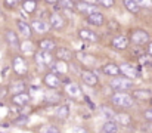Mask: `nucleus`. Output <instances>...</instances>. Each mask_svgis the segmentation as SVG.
<instances>
[{"label": "nucleus", "mask_w": 152, "mask_h": 133, "mask_svg": "<svg viewBox=\"0 0 152 133\" xmlns=\"http://www.w3.org/2000/svg\"><path fill=\"white\" fill-rule=\"evenodd\" d=\"M0 96H1V86H0Z\"/></svg>", "instance_id": "8fccbe9b"}, {"label": "nucleus", "mask_w": 152, "mask_h": 133, "mask_svg": "<svg viewBox=\"0 0 152 133\" xmlns=\"http://www.w3.org/2000/svg\"><path fill=\"white\" fill-rule=\"evenodd\" d=\"M68 115H69V107H68L66 104H61V105H58V107L55 108V117H56L58 120L64 121V120L68 118Z\"/></svg>", "instance_id": "a878e982"}, {"label": "nucleus", "mask_w": 152, "mask_h": 133, "mask_svg": "<svg viewBox=\"0 0 152 133\" xmlns=\"http://www.w3.org/2000/svg\"><path fill=\"white\" fill-rule=\"evenodd\" d=\"M111 31H114V28H115V31L117 30H120V25H118V22L117 21H114V19H111V21H106V24H105Z\"/></svg>", "instance_id": "58836bf2"}, {"label": "nucleus", "mask_w": 152, "mask_h": 133, "mask_svg": "<svg viewBox=\"0 0 152 133\" xmlns=\"http://www.w3.org/2000/svg\"><path fill=\"white\" fill-rule=\"evenodd\" d=\"M65 93H66V96H69L72 99H77V98L83 96V90L80 87V85L75 83V82H69V80L65 83Z\"/></svg>", "instance_id": "6ab92c4d"}, {"label": "nucleus", "mask_w": 152, "mask_h": 133, "mask_svg": "<svg viewBox=\"0 0 152 133\" xmlns=\"http://www.w3.org/2000/svg\"><path fill=\"white\" fill-rule=\"evenodd\" d=\"M132 96L134 101H149L152 98V92L148 89H136L132 92Z\"/></svg>", "instance_id": "393cba45"}, {"label": "nucleus", "mask_w": 152, "mask_h": 133, "mask_svg": "<svg viewBox=\"0 0 152 133\" xmlns=\"http://www.w3.org/2000/svg\"><path fill=\"white\" fill-rule=\"evenodd\" d=\"M78 62L83 65H87V67H93L96 62V58L89 53H78Z\"/></svg>", "instance_id": "7c9ffc66"}, {"label": "nucleus", "mask_w": 152, "mask_h": 133, "mask_svg": "<svg viewBox=\"0 0 152 133\" xmlns=\"http://www.w3.org/2000/svg\"><path fill=\"white\" fill-rule=\"evenodd\" d=\"M69 133H89V130L84 127H72V130Z\"/></svg>", "instance_id": "79ce46f5"}, {"label": "nucleus", "mask_w": 152, "mask_h": 133, "mask_svg": "<svg viewBox=\"0 0 152 133\" xmlns=\"http://www.w3.org/2000/svg\"><path fill=\"white\" fill-rule=\"evenodd\" d=\"M53 55H55V59L64 61V62H68V64H71V62L74 61V56H75V53H74L68 46H58V47L55 49Z\"/></svg>", "instance_id": "4468645a"}, {"label": "nucleus", "mask_w": 152, "mask_h": 133, "mask_svg": "<svg viewBox=\"0 0 152 133\" xmlns=\"http://www.w3.org/2000/svg\"><path fill=\"white\" fill-rule=\"evenodd\" d=\"M19 6L22 7V10H24L27 15L34 16L36 10L39 9V1H34V0H22Z\"/></svg>", "instance_id": "b1692460"}, {"label": "nucleus", "mask_w": 152, "mask_h": 133, "mask_svg": "<svg viewBox=\"0 0 152 133\" xmlns=\"http://www.w3.org/2000/svg\"><path fill=\"white\" fill-rule=\"evenodd\" d=\"M3 6L9 10H13L19 6V1L18 0H3Z\"/></svg>", "instance_id": "e433bc0d"}, {"label": "nucleus", "mask_w": 152, "mask_h": 133, "mask_svg": "<svg viewBox=\"0 0 152 133\" xmlns=\"http://www.w3.org/2000/svg\"><path fill=\"white\" fill-rule=\"evenodd\" d=\"M109 46L114 49V50H127L130 47V39L127 34H123V33H114L111 40H109Z\"/></svg>", "instance_id": "0eeeda50"}, {"label": "nucleus", "mask_w": 152, "mask_h": 133, "mask_svg": "<svg viewBox=\"0 0 152 133\" xmlns=\"http://www.w3.org/2000/svg\"><path fill=\"white\" fill-rule=\"evenodd\" d=\"M121 4H123L124 10L129 12V13H132V15H139L140 10H142L136 0H121Z\"/></svg>", "instance_id": "5701e85b"}, {"label": "nucleus", "mask_w": 152, "mask_h": 133, "mask_svg": "<svg viewBox=\"0 0 152 133\" xmlns=\"http://www.w3.org/2000/svg\"><path fill=\"white\" fill-rule=\"evenodd\" d=\"M137 64L140 67H152V56L148 55L146 52L137 56Z\"/></svg>", "instance_id": "72a5a7b5"}, {"label": "nucleus", "mask_w": 152, "mask_h": 133, "mask_svg": "<svg viewBox=\"0 0 152 133\" xmlns=\"http://www.w3.org/2000/svg\"><path fill=\"white\" fill-rule=\"evenodd\" d=\"M145 52H146L148 55H151V56H152V40H149V42L146 43V47H145Z\"/></svg>", "instance_id": "37998d69"}, {"label": "nucleus", "mask_w": 152, "mask_h": 133, "mask_svg": "<svg viewBox=\"0 0 152 133\" xmlns=\"http://www.w3.org/2000/svg\"><path fill=\"white\" fill-rule=\"evenodd\" d=\"M136 1H137V4L140 6V9H142V7H145V9L152 7V0H136Z\"/></svg>", "instance_id": "ea45409f"}, {"label": "nucleus", "mask_w": 152, "mask_h": 133, "mask_svg": "<svg viewBox=\"0 0 152 133\" xmlns=\"http://www.w3.org/2000/svg\"><path fill=\"white\" fill-rule=\"evenodd\" d=\"M129 39H130V44L134 46H146V43L151 40V34L143 30V28H133L129 33Z\"/></svg>", "instance_id": "39448f33"}, {"label": "nucleus", "mask_w": 152, "mask_h": 133, "mask_svg": "<svg viewBox=\"0 0 152 133\" xmlns=\"http://www.w3.org/2000/svg\"><path fill=\"white\" fill-rule=\"evenodd\" d=\"M7 71H10V68H9V67H4V70L1 71V77H3V79L7 77Z\"/></svg>", "instance_id": "a18cd8bd"}, {"label": "nucleus", "mask_w": 152, "mask_h": 133, "mask_svg": "<svg viewBox=\"0 0 152 133\" xmlns=\"http://www.w3.org/2000/svg\"><path fill=\"white\" fill-rule=\"evenodd\" d=\"M43 85L50 90H58L62 86V77L53 71H48L43 76Z\"/></svg>", "instance_id": "9b49d317"}, {"label": "nucleus", "mask_w": 152, "mask_h": 133, "mask_svg": "<svg viewBox=\"0 0 152 133\" xmlns=\"http://www.w3.org/2000/svg\"><path fill=\"white\" fill-rule=\"evenodd\" d=\"M140 70L142 67L139 64H132V62H124L120 65V71H121V76L133 80V79H137L140 76Z\"/></svg>", "instance_id": "1a4fd4ad"}, {"label": "nucleus", "mask_w": 152, "mask_h": 133, "mask_svg": "<svg viewBox=\"0 0 152 133\" xmlns=\"http://www.w3.org/2000/svg\"><path fill=\"white\" fill-rule=\"evenodd\" d=\"M58 47V44H56V40L53 39V37H42L39 42H37V49H40V50H46V52H55V49Z\"/></svg>", "instance_id": "aec40b11"}, {"label": "nucleus", "mask_w": 152, "mask_h": 133, "mask_svg": "<svg viewBox=\"0 0 152 133\" xmlns=\"http://www.w3.org/2000/svg\"><path fill=\"white\" fill-rule=\"evenodd\" d=\"M48 22H49L50 31H56V33L64 31L66 28V25H68V21H66L65 15L62 12H58V10H53V12L49 13Z\"/></svg>", "instance_id": "f03ea898"}, {"label": "nucleus", "mask_w": 152, "mask_h": 133, "mask_svg": "<svg viewBox=\"0 0 152 133\" xmlns=\"http://www.w3.org/2000/svg\"><path fill=\"white\" fill-rule=\"evenodd\" d=\"M120 124L115 120H106L102 124V133H118Z\"/></svg>", "instance_id": "c85d7f7f"}, {"label": "nucleus", "mask_w": 152, "mask_h": 133, "mask_svg": "<svg viewBox=\"0 0 152 133\" xmlns=\"http://www.w3.org/2000/svg\"><path fill=\"white\" fill-rule=\"evenodd\" d=\"M117 3V0H98V6L103 7V9H111L114 7Z\"/></svg>", "instance_id": "c9c22d12"}, {"label": "nucleus", "mask_w": 152, "mask_h": 133, "mask_svg": "<svg viewBox=\"0 0 152 133\" xmlns=\"http://www.w3.org/2000/svg\"><path fill=\"white\" fill-rule=\"evenodd\" d=\"M148 102H149V104H151V107H152V98H151V99H149V101H148Z\"/></svg>", "instance_id": "09e8293b"}, {"label": "nucleus", "mask_w": 152, "mask_h": 133, "mask_svg": "<svg viewBox=\"0 0 152 133\" xmlns=\"http://www.w3.org/2000/svg\"><path fill=\"white\" fill-rule=\"evenodd\" d=\"M3 37H4V42L7 43L9 47H12V49H15V50H19V46H21V37H19V34H18L15 30H12V28H6V30L3 31Z\"/></svg>", "instance_id": "2eb2a0df"}, {"label": "nucleus", "mask_w": 152, "mask_h": 133, "mask_svg": "<svg viewBox=\"0 0 152 133\" xmlns=\"http://www.w3.org/2000/svg\"><path fill=\"white\" fill-rule=\"evenodd\" d=\"M7 92H9L10 95H16V93H21V92H27V85H25V82H22V80L13 82V83L9 85Z\"/></svg>", "instance_id": "bb28decb"}, {"label": "nucleus", "mask_w": 152, "mask_h": 133, "mask_svg": "<svg viewBox=\"0 0 152 133\" xmlns=\"http://www.w3.org/2000/svg\"><path fill=\"white\" fill-rule=\"evenodd\" d=\"M34 1H39V3H40V1H42V0H34Z\"/></svg>", "instance_id": "3c124183"}, {"label": "nucleus", "mask_w": 152, "mask_h": 133, "mask_svg": "<svg viewBox=\"0 0 152 133\" xmlns=\"http://www.w3.org/2000/svg\"><path fill=\"white\" fill-rule=\"evenodd\" d=\"M30 25H31L33 34H37V36H45V34H49V33H50V27H49L48 19L33 18V19L30 21Z\"/></svg>", "instance_id": "9d476101"}, {"label": "nucleus", "mask_w": 152, "mask_h": 133, "mask_svg": "<svg viewBox=\"0 0 152 133\" xmlns=\"http://www.w3.org/2000/svg\"><path fill=\"white\" fill-rule=\"evenodd\" d=\"M102 74L105 76H109V77H117V76H121V71H120V65L115 64V62H106L103 64L101 68Z\"/></svg>", "instance_id": "412c9836"}, {"label": "nucleus", "mask_w": 152, "mask_h": 133, "mask_svg": "<svg viewBox=\"0 0 152 133\" xmlns=\"http://www.w3.org/2000/svg\"><path fill=\"white\" fill-rule=\"evenodd\" d=\"M15 27H16V33L19 34V37L33 39V30H31V25H30L28 21L18 18V19H15Z\"/></svg>", "instance_id": "ddd939ff"}, {"label": "nucleus", "mask_w": 152, "mask_h": 133, "mask_svg": "<svg viewBox=\"0 0 152 133\" xmlns=\"http://www.w3.org/2000/svg\"><path fill=\"white\" fill-rule=\"evenodd\" d=\"M77 36H78L80 40H83V42H86V43H98V42H99V34H98L95 30L89 28V27H81V28H78V30H77Z\"/></svg>", "instance_id": "f8f14e48"}, {"label": "nucleus", "mask_w": 152, "mask_h": 133, "mask_svg": "<svg viewBox=\"0 0 152 133\" xmlns=\"http://www.w3.org/2000/svg\"><path fill=\"white\" fill-rule=\"evenodd\" d=\"M84 99H86V102L89 104V108H90V109H96V107H95V104H93V102H92V101L89 99V96H84Z\"/></svg>", "instance_id": "c03bdc74"}, {"label": "nucleus", "mask_w": 152, "mask_h": 133, "mask_svg": "<svg viewBox=\"0 0 152 133\" xmlns=\"http://www.w3.org/2000/svg\"><path fill=\"white\" fill-rule=\"evenodd\" d=\"M81 1H86V3H92V4H98V0H81Z\"/></svg>", "instance_id": "de8ad7c7"}, {"label": "nucleus", "mask_w": 152, "mask_h": 133, "mask_svg": "<svg viewBox=\"0 0 152 133\" xmlns=\"http://www.w3.org/2000/svg\"><path fill=\"white\" fill-rule=\"evenodd\" d=\"M12 70H13V73H15L18 77H25V76H28L30 67H28L27 58H25L22 53H16V55L12 56Z\"/></svg>", "instance_id": "7ed1b4c3"}, {"label": "nucleus", "mask_w": 152, "mask_h": 133, "mask_svg": "<svg viewBox=\"0 0 152 133\" xmlns=\"http://www.w3.org/2000/svg\"><path fill=\"white\" fill-rule=\"evenodd\" d=\"M84 21L90 25V27H95V28H101L106 24V16L102 13V12H95L89 16L84 18Z\"/></svg>", "instance_id": "f3484780"}, {"label": "nucleus", "mask_w": 152, "mask_h": 133, "mask_svg": "<svg viewBox=\"0 0 152 133\" xmlns=\"http://www.w3.org/2000/svg\"><path fill=\"white\" fill-rule=\"evenodd\" d=\"M42 1H45L46 4H49V6H53V4H56L58 3V0H42Z\"/></svg>", "instance_id": "49530a36"}, {"label": "nucleus", "mask_w": 152, "mask_h": 133, "mask_svg": "<svg viewBox=\"0 0 152 133\" xmlns=\"http://www.w3.org/2000/svg\"><path fill=\"white\" fill-rule=\"evenodd\" d=\"M10 102H12L15 107L24 108V107H27V105L31 102V96L28 95V92H21V93L12 95V98H10Z\"/></svg>", "instance_id": "a211bd4d"}, {"label": "nucleus", "mask_w": 152, "mask_h": 133, "mask_svg": "<svg viewBox=\"0 0 152 133\" xmlns=\"http://www.w3.org/2000/svg\"><path fill=\"white\" fill-rule=\"evenodd\" d=\"M109 102H111L112 107L120 108V109L133 108L134 104H136L134 98H133L132 93H129V92H114V93L109 96Z\"/></svg>", "instance_id": "f257e3e1"}, {"label": "nucleus", "mask_w": 152, "mask_h": 133, "mask_svg": "<svg viewBox=\"0 0 152 133\" xmlns=\"http://www.w3.org/2000/svg\"><path fill=\"white\" fill-rule=\"evenodd\" d=\"M19 52L22 55H27V53H33L34 55L36 47H34L33 39H24V42H21V46H19Z\"/></svg>", "instance_id": "cd10ccee"}, {"label": "nucleus", "mask_w": 152, "mask_h": 133, "mask_svg": "<svg viewBox=\"0 0 152 133\" xmlns=\"http://www.w3.org/2000/svg\"><path fill=\"white\" fill-rule=\"evenodd\" d=\"M99 111H101V114H102L103 118H106V120H115L117 112H115L114 108L106 107V105H102V107H99Z\"/></svg>", "instance_id": "473e14b6"}, {"label": "nucleus", "mask_w": 152, "mask_h": 133, "mask_svg": "<svg viewBox=\"0 0 152 133\" xmlns=\"http://www.w3.org/2000/svg\"><path fill=\"white\" fill-rule=\"evenodd\" d=\"M134 86L133 80L124 77V76H117V77H112V80L109 82V87L112 89L114 92H129L132 90Z\"/></svg>", "instance_id": "423d86ee"}, {"label": "nucleus", "mask_w": 152, "mask_h": 133, "mask_svg": "<svg viewBox=\"0 0 152 133\" xmlns=\"http://www.w3.org/2000/svg\"><path fill=\"white\" fill-rule=\"evenodd\" d=\"M34 62L39 68L42 70H46V68H50V65L55 62V55L52 52H46V50H40L37 49L34 52Z\"/></svg>", "instance_id": "20e7f679"}, {"label": "nucleus", "mask_w": 152, "mask_h": 133, "mask_svg": "<svg viewBox=\"0 0 152 133\" xmlns=\"http://www.w3.org/2000/svg\"><path fill=\"white\" fill-rule=\"evenodd\" d=\"M43 99H45V102L48 105H56L61 101V96H59V93H56V90H50L49 89V92L43 96Z\"/></svg>", "instance_id": "c756f323"}, {"label": "nucleus", "mask_w": 152, "mask_h": 133, "mask_svg": "<svg viewBox=\"0 0 152 133\" xmlns=\"http://www.w3.org/2000/svg\"><path fill=\"white\" fill-rule=\"evenodd\" d=\"M40 133H59V129L55 126V124H45V126H42V129H40Z\"/></svg>", "instance_id": "f704fd0d"}, {"label": "nucleus", "mask_w": 152, "mask_h": 133, "mask_svg": "<svg viewBox=\"0 0 152 133\" xmlns=\"http://www.w3.org/2000/svg\"><path fill=\"white\" fill-rule=\"evenodd\" d=\"M143 117H145V120H146V121L152 123V107L143 111Z\"/></svg>", "instance_id": "a19ab883"}, {"label": "nucleus", "mask_w": 152, "mask_h": 133, "mask_svg": "<svg viewBox=\"0 0 152 133\" xmlns=\"http://www.w3.org/2000/svg\"><path fill=\"white\" fill-rule=\"evenodd\" d=\"M80 77H81V82H83L86 86H89V87H96L98 83H99V79H98L96 73L92 71V70H89V68L81 70Z\"/></svg>", "instance_id": "dca6fc26"}, {"label": "nucleus", "mask_w": 152, "mask_h": 133, "mask_svg": "<svg viewBox=\"0 0 152 133\" xmlns=\"http://www.w3.org/2000/svg\"><path fill=\"white\" fill-rule=\"evenodd\" d=\"M27 123H28V117L27 115H18L13 120V124H16V126H25Z\"/></svg>", "instance_id": "4c0bfd02"}, {"label": "nucleus", "mask_w": 152, "mask_h": 133, "mask_svg": "<svg viewBox=\"0 0 152 133\" xmlns=\"http://www.w3.org/2000/svg\"><path fill=\"white\" fill-rule=\"evenodd\" d=\"M75 9V0H58L56 4H53V10L58 12H74Z\"/></svg>", "instance_id": "4be33fe9"}, {"label": "nucleus", "mask_w": 152, "mask_h": 133, "mask_svg": "<svg viewBox=\"0 0 152 133\" xmlns=\"http://www.w3.org/2000/svg\"><path fill=\"white\" fill-rule=\"evenodd\" d=\"M115 121H117L118 124H121V126H130L133 120H132V115L127 114V112H117Z\"/></svg>", "instance_id": "2f4dec72"}, {"label": "nucleus", "mask_w": 152, "mask_h": 133, "mask_svg": "<svg viewBox=\"0 0 152 133\" xmlns=\"http://www.w3.org/2000/svg\"><path fill=\"white\" fill-rule=\"evenodd\" d=\"M95 12H101V7L98 4H92V3H86V1H81V0H75L74 13H78L83 18H86V16L95 13Z\"/></svg>", "instance_id": "6e6552de"}]
</instances>
